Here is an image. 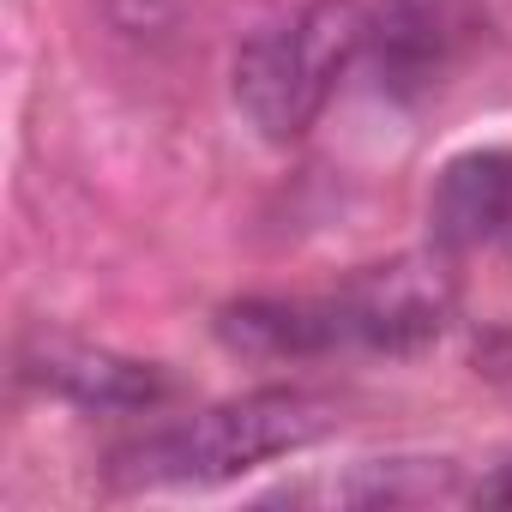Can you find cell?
Segmentation results:
<instances>
[{"instance_id":"2","label":"cell","mask_w":512,"mask_h":512,"mask_svg":"<svg viewBox=\"0 0 512 512\" xmlns=\"http://www.w3.org/2000/svg\"><path fill=\"white\" fill-rule=\"evenodd\" d=\"M338 428V404L308 386H266L229 404H211L187 422L151 428L145 440L115 452V482L133 488H211L247 476L272 458L308 452Z\"/></svg>"},{"instance_id":"3","label":"cell","mask_w":512,"mask_h":512,"mask_svg":"<svg viewBox=\"0 0 512 512\" xmlns=\"http://www.w3.org/2000/svg\"><path fill=\"white\" fill-rule=\"evenodd\" d=\"M368 49V7L362 0H308L302 13L253 31L235 55V109L247 115V127L272 139V145H290L302 139L338 79L362 61Z\"/></svg>"},{"instance_id":"5","label":"cell","mask_w":512,"mask_h":512,"mask_svg":"<svg viewBox=\"0 0 512 512\" xmlns=\"http://www.w3.org/2000/svg\"><path fill=\"white\" fill-rule=\"evenodd\" d=\"M31 380H43L49 392L85 404V410H157L169 398V380L151 362H127L91 344H61L49 338L31 356Z\"/></svg>"},{"instance_id":"1","label":"cell","mask_w":512,"mask_h":512,"mask_svg":"<svg viewBox=\"0 0 512 512\" xmlns=\"http://www.w3.org/2000/svg\"><path fill=\"white\" fill-rule=\"evenodd\" d=\"M452 320V278L428 260H392L350 278L332 296H253L223 308L217 332L247 356H332V350H386L410 356L434 344Z\"/></svg>"},{"instance_id":"6","label":"cell","mask_w":512,"mask_h":512,"mask_svg":"<svg viewBox=\"0 0 512 512\" xmlns=\"http://www.w3.org/2000/svg\"><path fill=\"white\" fill-rule=\"evenodd\" d=\"M368 49L380 55V85L386 91H422L440 67V13L428 7V0H392V7H380L368 19ZM362 49V55H368Z\"/></svg>"},{"instance_id":"4","label":"cell","mask_w":512,"mask_h":512,"mask_svg":"<svg viewBox=\"0 0 512 512\" xmlns=\"http://www.w3.org/2000/svg\"><path fill=\"white\" fill-rule=\"evenodd\" d=\"M512 223V157L506 151H464L440 169L428 193V229L440 253H470Z\"/></svg>"}]
</instances>
